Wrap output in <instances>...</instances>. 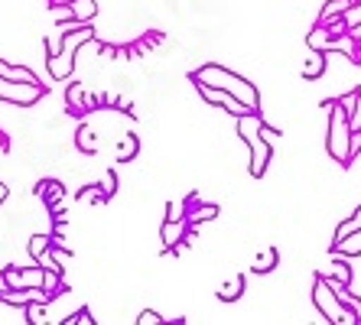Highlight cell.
Listing matches in <instances>:
<instances>
[{"mask_svg":"<svg viewBox=\"0 0 361 325\" xmlns=\"http://www.w3.org/2000/svg\"><path fill=\"white\" fill-rule=\"evenodd\" d=\"M352 121H348V111L342 108V104H332V114H329V153H332V159L336 163H348V159L355 157L352 153Z\"/></svg>","mask_w":361,"mask_h":325,"instance_id":"cell-1","label":"cell"},{"mask_svg":"<svg viewBox=\"0 0 361 325\" xmlns=\"http://www.w3.org/2000/svg\"><path fill=\"white\" fill-rule=\"evenodd\" d=\"M195 82H219V88H225V92H231L235 98H241L244 104H251V108H257V92H254V85H247L244 78H238L235 72H225L221 66H205L202 72H195Z\"/></svg>","mask_w":361,"mask_h":325,"instance_id":"cell-2","label":"cell"},{"mask_svg":"<svg viewBox=\"0 0 361 325\" xmlns=\"http://www.w3.org/2000/svg\"><path fill=\"white\" fill-rule=\"evenodd\" d=\"M241 137L247 140V147L254 150V166H251V176H261L264 173V166H267V159H270V153H274V143H270V137L264 134V124H261V117H254L251 114V121H247V114L241 117Z\"/></svg>","mask_w":361,"mask_h":325,"instance_id":"cell-3","label":"cell"},{"mask_svg":"<svg viewBox=\"0 0 361 325\" xmlns=\"http://www.w3.org/2000/svg\"><path fill=\"white\" fill-rule=\"evenodd\" d=\"M336 293L338 290L329 283L326 276H319V280H316V293H312V296H316L319 312L329 319V322H358V316H352V312L342 306V296H336Z\"/></svg>","mask_w":361,"mask_h":325,"instance_id":"cell-4","label":"cell"},{"mask_svg":"<svg viewBox=\"0 0 361 325\" xmlns=\"http://www.w3.org/2000/svg\"><path fill=\"white\" fill-rule=\"evenodd\" d=\"M0 98L20 101V104H30V101L39 98V88H36V85H26L23 92H20V88H10V82H0Z\"/></svg>","mask_w":361,"mask_h":325,"instance_id":"cell-5","label":"cell"},{"mask_svg":"<svg viewBox=\"0 0 361 325\" xmlns=\"http://www.w3.org/2000/svg\"><path fill=\"white\" fill-rule=\"evenodd\" d=\"M345 111H348V121H352V130H361V94H348V98L338 101Z\"/></svg>","mask_w":361,"mask_h":325,"instance_id":"cell-6","label":"cell"},{"mask_svg":"<svg viewBox=\"0 0 361 325\" xmlns=\"http://www.w3.org/2000/svg\"><path fill=\"white\" fill-rule=\"evenodd\" d=\"M338 254H345V257H355V254H361V228L352 234V238H345V241L336 244Z\"/></svg>","mask_w":361,"mask_h":325,"instance_id":"cell-7","label":"cell"},{"mask_svg":"<svg viewBox=\"0 0 361 325\" xmlns=\"http://www.w3.org/2000/svg\"><path fill=\"white\" fill-rule=\"evenodd\" d=\"M358 228H361V209L355 211V215L348 218V221H345V225L336 231V244H338V241H345V238H352V234L358 231Z\"/></svg>","mask_w":361,"mask_h":325,"instance_id":"cell-8","label":"cell"},{"mask_svg":"<svg viewBox=\"0 0 361 325\" xmlns=\"http://www.w3.org/2000/svg\"><path fill=\"white\" fill-rule=\"evenodd\" d=\"M326 276H336V280H338V286H342V290H345V286H348V283H352V270L345 267V264H338V260H336V264H332V267H329V274H326Z\"/></svg>","mask_w":361,"mask_h":325,"instance_id":"cell-9","label":"cell"},{"mask_svg":"<svg viewBox=\"0 0 361 325\" xmlns=\"http://www.w3.org/2000/svg\"><path fill=\"white\" fill-rule=\"evenodd\" d=\"M322 68H326V59H322V56H312V59H310V66L302 68V78H319V75H322Z\"/></svg>","mask_w":361,"mask_h":325,"instance_id":"cell-10","label":"cell"},{"mask_svg":"<svg viewBox=\"0 0 361 325\" xmlns=\"http://www.w3.org/2000/svg\"><path fill=\"white\" fill-rule=\"evenodd\" d=\"M345 23L352 26V30L355 26H361V0H358V7L355 10H345Z\"/></svg>","mask_w":361,"mask_h":325,"instance_id":"cell-11","label":"cell"},{"mask_svg":"<svg viewBox=\"0 0 361 325\" xmlns=\"http://www.w3.org/2000/svg\"><path fill=\"white\" fill-rule=\"evenodd\" d=\"M0 72H4V75H13V78H23V82H36V78L30 75V72H23V68H7V66H0Z\"/></svg>","mask_w":361,"mask_h":325,"instance_id":"cell-12","label":"cell"},{"mask_svg":"<svg viewBox=\"0 0 361 325\" xmlns=\"http://www.w3.org/2000/svg\"><path fill=\"white\" fill-rule=\"evenodd\" d=\"M274 260H277V250H267V254H264V260L257 264V270H270V264H274Z\"/></svg>","mask_w":361,"mask_h":325,"instance_id":"cell-13","label":"cell"},{"mask_svg":"<svg viewBox=\"0 0 361 325\" xmlns=\"http://www.w3.org/2000/svg\"><path fill=\"white\" fill-rule=\"evenodd\" d=\"M140 322H143V325H147V322H160V319L153 316V312H143V316H140Z\"/></svg>","mask_w":361,"mask_h":325,"instance_id":"cell-14","label":"cell"}]
</instances>
